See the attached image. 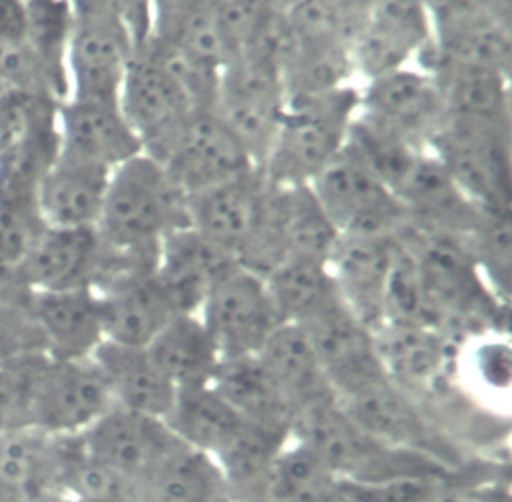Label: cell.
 <instances>
[{"instance_id": "obj_19", "label": "cell", "mask_w": 512, "mask_h": 502, "mask_svg": "<svg viewBox=\"0 0 512 502\" xmlns=\"http://www.w3.org/2000/svg\"><path fill=\"white\" fill-rule=\"evenodd\" d=\"M432 42V23L426 3L384 0L370 3L368 19L354 46V69L366 81L409 67V62Z\"/></svg>"}, {"instance_id": "obj_7", "label": "cell", "mask_w": 512, "mask_h": 502, "mask_svg": "<svg viewBox=\"0 0 512 502\" xmlns=\"http://www.w3.org/2000/svg\"><path fill=\"white\" fill-rule=\"evenodd\" d=\"M135 44L118 3H73V29L67 52L69 98L118 102Z\"/></svg>"}, {"instance_id": "obj_8", "label": "cell", "mask_w": 512, "mask_h": 502, "mask_svg": "<svg viewBox=\"0 0 512 502\" xmlns=\"http://www.w3.org/2000/svg\"><path fill=\"white\" fill-rule=\"evenodd\" d=\"M118 106L135 131L143 155L159 166L174 149L188 118L197 112L170 73L143 48L126 69Z\"/></svg>"}, {"instance_id": "obj_26", "label": "cell", "mask_w": 512, "mask_h": 502, "mask_svg": "<svg viewBox=\"0 0 512 502\" xmlns=\"http://www.w3.org/2000/svg\"><path fill=\"white\" fill-rule=\"evenodd\" d=\"M29 315L46 356L54 360L89 358L106 341L102 306L93 288L31 292Z\"/></svg>"}, {"instance_id": "obj_23", "label": "cell", "mask_w": 512, "mask_h": 502, "mask_svg": "<svg viewBox=\"0 0 512 502\" xmlns=\"http://www.w3.org/2000/svg\"><path fill=\"white\" fill-rule=\"evenodd\" d=\"M104 261V244L95 228H44L17 267L31 292L93 288Z\"/></svg>"}, {"instance_id": "obj_49", "label": "cell", "mask_w": 512, "mask_h": 502, "mask_svg": "<svg viewBox=\"0 0 512 502\" xmlns=\"http://www.w3.org/2000/svg\"><path fill=\"white\" fill-rule=\"evenodd\" d=\"M325 502H362L354 492H351L349 488H347V484L343 482V488H341V492L337 494V496H333V498H329V500H325Z\"/></svg>"}, {"instance_id": "obj_38", "label": "cell", "mask_w": 512, "mask_h": 502, "mask_svg": "<svg viewBox=\"0 0 512 502\" xmlns=\"http://www.w3.org/2000/svg\"><path fill=\"white\" fill-rule=\"evenodd\" d=\"M168 428L186 447L215 457L246 422L213 385L178 389L168 416Z\"/></svg>"}, {"instance_id": "obj_20", "label": "cell", "mask_w": 512, "mask_h": 502, "mask_svg": "<svg viewBox=\"0 0 512 502\" xmlns=\"http://www.w3.org/2000/svg\"><path fill=\"white\" fill-rule=\"evenodd\" d=\"M397 250V236L341 234L329 259L345 306L372 333L384 325V302Z\"/></svg>"}, {"instance_id": "obj_28", "label": "cell", "mask_w": 512, "mask_h": 502, "mask_svg": "<svg viewBox=\"0 0 512 502\" xmlns=\"http://www.w3.org/2000/svg\"><path fill=\"white\" fill-rule=\"evenodd\" d=\"M415 62L438 85L448 116L510 124V77L448 60L432 42Z\"/></svg>"}, {"instance_id": "obj_29", "label": "cell", "mask_w": 512, "mask_h": 502, "mask_svg": "<svg viewBox=\"0 0 512 502\" xmlns=\"http://www.w3.org/2000/svg\"><path fill=\"white\" fill-rule=\"evenodd\" d=\"M343 410L368 434L397 449L422 453L438 463V438L393 379L339 399Z\"/></svg>"}, {"instance_id": "obj_40", "label": "cell", "mask_w": 512, "mask_h": 502, "mask_svg": "<svg viewBox=\"0 0 512 502\" xmlns=\"http://www.w3.org/2000/svg\"><path fill=\"white\" fill-rule=\"evenodd\" d=\"M73 29V3L36 0L25 3V38L23 42L38 58L58 102L69 100L67 52Z\"/></svg>"}, {"instance_id": "obj_33", "label": "cell", "mask_w": 512, "mask_h": 502, "mask_svg": "<svg viewBox=\"0 0 512 502\" xmlns=\"http://www.w3.org/2000/svg\"><path fill=\"white\" fill-rule=\"evenodd\" d=\"M145 350L176 391L211 385L221 362L199 315H176Z\"/></svg>"}, {"instance_id": "obj_11", "label": "cell", "mask_w": 512, "mask_h": 502, "mask_svg": "<svg viewBox=\"0 0 512 502\" xmlns=\"http://www.w3.org/2000/svg\"><path fill=\"white\" fill-rule=\"evenodd\" d=\"M112 407L106 376L91 356L79 360L48 356L31 403V428L54 436H81Z\"/></svg>"}, {"instance_id": "obj_35", "label": "cell", "mask_w": 512, "mask_h": 502, "mask_svg": "<svg viewBox=\"0 0 512 502\" xmlns=\"http://www.w3.org/2000/svg\"><path fill=\"white\" fill-rule=\"evenodd\" d=\"M263 279L283 325L304 327L343 302L327 263L290 259Z\"/></svg>"}, {"instance_id": "obj_34", "label": "cell", "mask_w": 512, "mask_h": 502, "mask_svg": "<svg viewBox=\"0 0 512 502\" xmlns=\"http://www.w3.org/2000/svg\"><path fill=\"white\" fill-rule=\"evenodd\" d=\"M153 7L151 38L211 67L228 65L221 38L217 3L213 0H157Z\"/></svg>"}, {"instance_id": "obj_41", "label": "cell", "mask_w": 512, "mask_h": 502, "mask_svg": "<svg viewBox=\"0 0 512 502\" xmlns=\"http://www.w3.org/2000/svg\"><path fill=\"white\" fill-rule=\"evenodd\" d=\"M370 11V3L304 0L285 3V19L292 42L335 46L354 52Z\"/></svg>"}, {"instance_id": "obj_24", "label": "cell", "mask_w": 512, "mask_h": 502, "mask_svg": "<svg viewBox=\"0 0 512 502\" xmlns=\"http://www.w3.org/2000/svg\"><path fill=\"white\" fill-rule=\"evenodd\" d=\"M56 127L62 151L108 170L143 153L118 102L64 100L56 112Z\"/></svg>"}, {"instance_id": "obj_9", "label": "cell", "mask_w": 512, "mask_h": 502, "mask_svg": "<svg viewBox=\"0 0 512 502\" xmlns=\"http://www.w3.org/2000/svg\"><path fill=\"white\" fill-rule=\"evenodd\" d=\"M339 234L397 236L409 215L391 188L343 151L310 182Z\"/></svg>"}, {"instance_id": "obj_21", "label": "cell", "mask_w": 512, "mask_h": 502, "mask_svg": "<svg viewBox=\"0 0 512 502\" xmlns=\"http://www.w3.org/2000/svg\"><path fill=\"white\" fill-rule=\"evenodd\" d=\"M238 267L230 253L188 226L162 242L155 275L178 315H199L219 281Z\"/></svg>"}, {"instance_id": "obj_43", "label": "cell", "mask_w": 512, "mask_h": 502, "mask_svg": "<svg viewBox=\"0 0 512 502\" xmlns=\"http://www.w3.org/2000/svg\"><path fill=\"white\" fill-rule=\"evenodd\" d=\"M341 488L343 482L323 459L290 438L273 463L265 502H325Z\"/></svg>"}, {"instance_id": "obj_30", "label": "cell", "mask_w": 512, "mask_h": 502, "mask_svg": "<svg viewBox=\"0 0 512 502\" xmlns=\"http://www.w3.org/2000/svg\"><path fill=\"white\" fill-rule=\"evenodd\" d=\"M91 358L106 376L114 405L162 420L168 416L176 387L159 372L145 348L104 341Z\"/></svg>"}, {"instance_id": "obj_27", "label": "cell", "mask_w": 512, "mask_h": 502, "mask_svg": "<svg viewBox=\"0 0 512 502\" xmlns=\"http://www.w3.org/2000/svg\"><path fill=\"white\" fill-rule=\"evenodd\" d=\"M112 170L62 151L44 176L36 205L48 228H95Z\"/></svg>"}, {"instance_id": "obj_22", "label": "cell", "mask_w": 512, "mask_h": 502, "mask_svg": "<svg viewBox=\"0 0 512 502\" xmlns=\"http://www.w3.org/2000/svg\"><path fill=\"white\" fill-rule=\"evenodd\" d=\"M409 224L467 242L488 211L479 209L428 149L397 191Z\"/></svg>"}, {"instance_id": "obj_2", "label": "cell", "mask_w": 512, "mask_h": 502, "mask_svg": "<svg viewBox=\"0 0 512 502\" xmlns=\"http://www.w3.org/2000/svg\"><path fill=\"white\" fill-rule=\"evenodd\" d=\"M290 436L323 459L341 482L354 486L442 478L444 472V465L436 459L378 441L343 410L339 399L300 412Z\"/></svg>"}, {"instance_id": "obj_25", "label": "cell", "mask_w": 512, "mask_h": 502, "mask_svg": "<svg viewBox=\"0 0 512 502\" xmlns=\"http://www.w3.org/2000/svg\"><path fill=\"white\" fill-rule=\"evenodd\" d=\"M69 438L38 428L0 436V488L13 502H64L62 469Z\"/></svg>"}, {"instance_id": "obj_37", "label": "cell", "mask_w": 512, "mask_h": 502, "mask_svg": "<svg viewBox=\"0 0 512 502\" xmlns=\"http://www.w3.org/2000/svg\"><path fill=\"white\" fill-rule=\"evenodd\" d=\"M290 438L287 432L244 422L232 441L213 457L234 502H265L273 463Z\"/></svg>"}, {"instance_id": "obj_4", "label": "cell", "mask_w": 512, "mask_h": 502, "mask_svg": "<svg viewBox=\"0 0 512 502\" xmlns=\"http://www.w3.org/2000/svg\"><path fill=\"white\" fill-rule=\"evenodd\" d=\"M397 240L418 265L428 296L438 306L451 331L463 323H500L508 312L488 288L463 240L426 232L407 224Z\"/></svg>"}, {"instance_id": "obj_15", "label": "cell", "mask_w": 512, "mask_h": 502, "mask_svg": "<svg viewBox=\"0 0 512 502\" xmlns=\"http://www.w3.org/2000/svg\"><path fill=\"white\" fill-rule=\"evenodd\" d=\"M302 329L306 331L337 399L356 395L391 379L380 360L374 333L345 306V302Z\"/></svg>"}, {"instance_id": "obj_14", "label": "cell", "mask_w": 512, "mask_h": 502, "mask_svg": "<svg viewBox=\"0 0 512 502\" xmlns=\"http://www.w3.org/2000/svg\"><path fill=\"white\" fill-rule=\"evenodd\" d=\"M162 168L184 197L259 170L213 110H199L188 118Z\"/></svg>"}, {"instance_id": "obj_6", "label": "cell", "mask_w": 512, "mask_h": 502, "mask_svg": "<svg viewBox=\"0 0 512 502\" xmlns=\"http://www.w3.org/2000/svg\"><path fill=\"white\" fill-rule=\"evenodd\" d=\"M488 213H510V124L448 116L426 147Z\"/></svg>"}, {"instance_id": "obj_48", "label": "cell", "mask_w": 512, "mask_h": 502, "mask_svg": "<svg viewBox=\"0 0 512 502\" xmlns=\"http://www.w3.org/2000/svg\"><path fill=\"white\" fill-rule=\"evenodd\" d=\"M25 38V3H0V40Z\"/></svg>"}, {"instance_id": "obj_39", "label": "cell", "mask_w": 512, "mask_h": 502, "mask_svg": "<svg viewBox=\"0 0 512 502\" xmlns=\"http://www.w3.org/2000/svg\"><path fill=\"white\" fill-rule=\"evenodd\" d=\"M60 153L56 118L36 124L0 151V203H34L40 184Z\"/></svg>"}, {"instance_id": "obj_12", "label": "cell", "mask_w": 512, "mask_h": 502, "mask_svg": "<svg viewBox=\"0 0 512 502\" xmlns=\"http://www.w3.org/2000/svg\"><path fill=\"white\" fill-rule=\"evenodd\" d=\"M199 319L209 331L221 360L259 356L279 321L265 279L242 267L219 281L207 296Z\"/></svg>"}, {"instance_id": "obj_50", "label": "cell", "mask_w": 512, "mask_h": 502, "mask_svg": "<svg viewBox=\"0 0 512 502\" xmlns=\"http://www.w3.org/2000/svg\"><path fill=\"white\" fill-rule=\"evenodd\" d=\"M0 502H13V500H11V496H9L3 488H0Z\"/></svg>"}, {"instance_id": "obj_10", "label": "cell", "mask_w": 512, "mask_h": 502, "mask_svg": "<svg viewBox=\"0 0 512 502\" xmlns=\"http://www.w3.org/2000/svg\"><path fill=\"white\" fill-rule=\"evenodd\" d=\"M93 290L102 306L104 337L112 343L147 348L178 315L153 267L104 257Z\"/></svg>"}, {"instance_id": "obj_36", "label": "cell", "mask_w": 512, "mask_h": 502, "mask_svg": "<svg viewBox=\"0 0 512 502\" xmlns=\"http://www.w3.org/2000/svg\"><path fill=\"white\" fill-rule=\"evenodd\" d=\"M139 502H234L215 459L180 443L139 484Z\"/></svg>"}, {"instance_id": "obj_13", "label": "cell", "mask_w": 512, "mask_h": 502, "mask_svg": "<svg viewBox=\"0 0 512 502\" xmlns=\"http://www.w3.org/2000/svg\"><path fill=\"white\" fill-rule=\"evenodd\" d=\"M432 46L461 65L510 77L512 27L510 5L430 3Z\"/></svg>"}, {"instance_id": "obj_1", "label": "cell", "mask_w": 512, "mask_h": 502, "mask_svg": "<svg viewBox=\"0 0 512 502\" xmlns=\"http://www.w3.org/2000/svg\"><path fill=\"white\" fill-rule=\"evenodd\" d=\"M182 228H188L186 197L162 166L141 153L112 170L95 226L110 253L157 267L162 242Z\"/></svg>"}, {"instance_id": "obj_5", "label": "cell", "mask_w": 512, "mask_h": 502, "mask_svg": "<svg viewBox=\"0 0 512 502\" xmlns=\"http://www.w3.org/2000/svg\"><path fill=\"white\" fill-rule=\"evenodd\" d=\"M285 102L287 93L277 58L250 52L236 56L221 69L213 112L261 172L277 137Z\"/></svg>"}, {"instance_id": "obj_42", "label": "cell", "mask_w": 512, "mask_h": 502, "mask_svg": "<svg viewBox=\"0 0 512 502\" xmlns=\"http://www.w3.org/2000/svg\"><path fill=\"white\" fill-rule=\"evenodd\" d=\"M345 151L397 195L426 149L405 141L358 112L349 127Z\"/></svg>"}, {"instance_id": "obj_18", "label": "cell", "mask_w": 512, "mask_h": 502, "mask_svg": "<svg viewBox=\"0 0 512 502\" xmlns=\"http://www.w3.org/2000/svg\"><path fill=\"white\" fill-rule=\"evenodd\" d=\"M79 443L87 455L139 486L182 441H178L162 418L114 405L79 436Z\"/></svg>"}, {"instance_id": "obj_47", "label": "cell", "mask_w": 512, "mask_h": 502, "mask_svg": "<svg viewBox=\"0 0 512 502\" xmlns=\"http://www.w3.org/2000/svg\"><path fill=\"white\" fill-rule=\"evenodd\" d=\"M27 352H44L42 337L29 315V306L3 312L0 315V364Z\"/></svg>"}, {"instance_id": "obj_32", "label": "cell", "mask_w": 512, "mask_h": 502, "mask_svg": "<svg viewBox=\"0 0 512 502\" xmlns=\"http://www.w3.org/2000/svg\"><path fill=\"white\" fill-rule=\"evenodd\" d=\"M211 385L246 422L292 432L296 414L259 356L221 360Z\"/></svg>"}, {"instance_id": "obj_17", "label": "cell", "mask_w": 512, "mask_h": 502, "mask_svg": "<svg viewBox=\"0 0 512 502\" xmlns=\"http://www.w3.org/2000/svg\"><path fill=\"white\" fill-rule=\"evenodd\" d=\"M360 114L422 149L448 118L434 79L409 67L368 81L360 91Z\"/></svg>"}, {"instance_id": "obj_44", "label": "cell", "mask_w": 512, "mask_h": 502, "mask_svg": "<svg viewBox=\"0 0 512 502\" xmlns=\"http://www.w3.org/2000/svg\"><path fill=\"white\" fill-rule=\"evenodd\" d=\"M512 217L510 213H486L484 222L469 236L467 250L492 294L508 306L512 277Z\"/></svg>"}, {"instance_id": "obj_46", "label": "cell", "mask_w": 512, "mask_h": 502, "mask_svg": "<svg viewBox=\"0 0 512 502\" xmlns=\"http://www.w3.org/2000/svg\"><path fill=\"white\" fill-rule=\"evenodd\" d=\"M143 50L162 65L170 77L178 83V87L186 93L192 108L199 110H213L219 93L221 69L207 65V62L182 54L174 48L159 44L157 40H149Z\"/></svg>"}, {"instance_id": "obj_16", "label": "cell", "mask_w": 512, "mask_h": 502, "mask_svg": "<svg viewBox=\"0 0 512 502\" xmlns=\"http://www.w3.org/2000/svg\"><path fill=\"white\" fill-rule=\"evenodd\" d=\"M271 182L261 170L186 197L188 226L230 253L236 261L261 230Z\"/></svg>"}, {"instance_id": "obj_3", "label": "cell", "mask_w": 512, "mask_h": 502, "mask_svg": "<svg viewBox=\"0 0 512 502\" xmlns=\"http://www.w3.org/2000/svg\"><path fill=\"white\" fill-rule=\"evenodd\" d=\"M358 112L360 89L354 85L287 98L265 178L273 186L310 184L343 151Z\"/></svg>"}, {"instance_id": "obj_31", "label": "cell", "mask_w": 512, "mask_h": 502, "mask_svg": "<svg viewBox=\"0 0 512 502\" xmlns=\"http://www.w3.org/2000/svg\"><path fill=\"white\" fill-rule=\"evenodd\" d=\"M259 358L273 376V381L277 383L285 399L290 401L296 416L308 410V407L337 399L302 327H277L263 345Z\"/></svg>"}, {"instance_id": "obj_45", "label": "cell", "mask_w": 512, "mask_h": 502, "mask_svg": "<svg viewBox=\"0 0 512 502\" xmlns=\"http://www.w3.org/2000/svg\"><path fill=\"white\" fill-rule=\"evenodd\" d=\"M48 356L27 352L0 364V436L31 428V403Z\"/></svg>"}]
</instances>
